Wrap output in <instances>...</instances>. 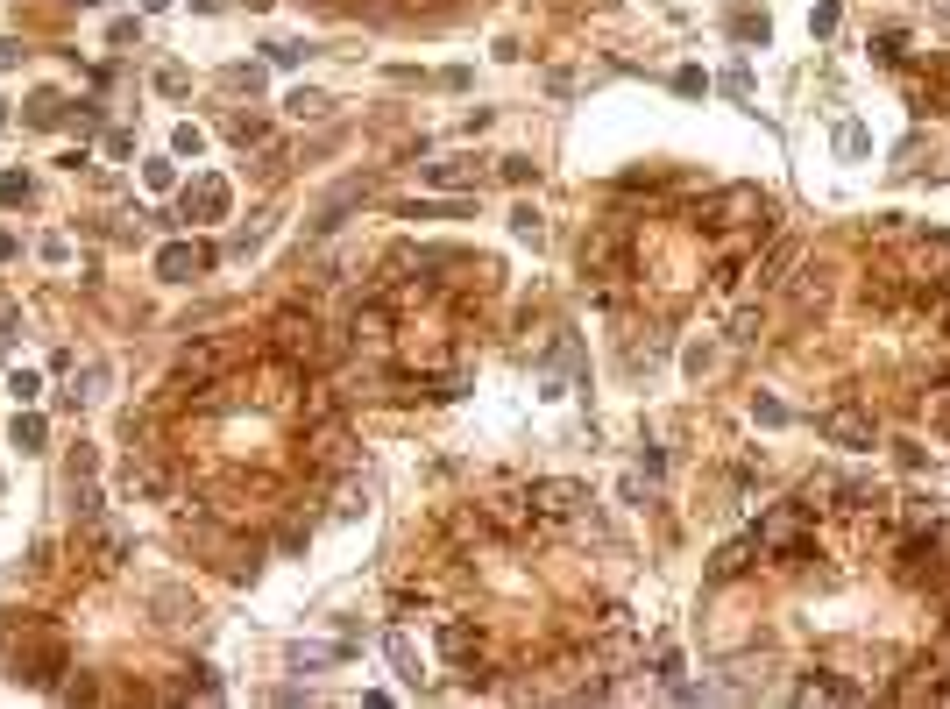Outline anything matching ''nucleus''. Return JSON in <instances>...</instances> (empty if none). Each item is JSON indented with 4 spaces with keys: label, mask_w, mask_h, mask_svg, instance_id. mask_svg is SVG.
Returning a JSON list of instances; mask_svg holds the SVG:
<instances>
[{
    "label": "nucleus",
    "mask_w": 950,
    "mask_h": 709,
    "mask_svg": "<svg viewBox=\"0 0 950 709\" xmlns=\"http://www.w3.org/2000/svg\"><path fill=\"white\" fill-rule=\"evenodd\" d=\"M270 355H277V362H291V369H320V362H327V334H320V320H312V312H277V327H270Z\"/></svg>",
    "instance_id": "1"
},
{
    "label": "nucleus",
    "mask_w": 950,
    "mask_h": 709,
    "mask_svg": "<svg viewBox=\"0 0 950 709\" xmlns=\"http://www.w3.org/2000/svg\"><path fill=\"white\" fill-rule=\"evenodd\" d=\"M894 575H901V589H943V582H950V561H943V546H936V525H915V532H908Z\"/></svg>",
    "instance_id": "2"
},
{
    "label": "nucleus",
    "mask_w": 950,
    "mask_h": 709,
    "mask_svg": "<svg viewBox=\"0 0 950 709\" xmlns=\"http://www.w3.org/2000/svg\"><path fill=\"white\" fill-rule=\"evenodd\" d=\"M8 653H15V667H22V681H36V688H50V681L64 674V646H57V632H43V624L8 632Z\"/></svg>",
    "instance_id": "3"
},
{
    "label": "nucleus",
    "mask_w": 950,
    "mask_h": 709,
    "mask_svg": "<svg viewBox=\"0 0 950 709\" xmlns=\"http://www.w3.org/2000/svg\"><path fill=\"white\" fill-rule=\"evenodd\" d=\"M78 546H86V561H93V568H121V561L135 554L128 525H121V518H107V511H86V518H78Z\"/></svg>",
    "instance_id": "4"
},
{
    "label": "nucleus",
    "mask_w": 950,
    "mask_h": 709,
    "mask_svg": "<svg viewBox=\"0 0 950 709\" xmlns=\"http://www.w3.org/2000/svg\"><path fill=\"white\" fill-rule=\"evenodd\" d=\"M525 504H532V525H575V518L589 511V490L568 483V476H553V483H532Z\"/></svg>",
    "instance_id": "5"
},
{
    "label": "nucleus",
    "mask_w": 950,
    "mask_h": 709,
    "mask_svg": "<svg viewBox=\"0 0 950 709\" xmlns=\"http://www.w3.org/2000/svg\"><path fill=\"white\" fill-rule=\"evenodd\" d=\"M702 227H773V206L752 185H724L717 199L702 206Z\"/></svg>",
    "instance_id": "6"
},
{
    "label": "nucleus",
    "mask_w": 950,
    "mask_h": 709,
    "mask_svg": "<svg viewBox=\"0 0 950 709\" xmlns=\"http://www.w3.org/2000/svg\"><path fill=\"white\" fill-rule=\"evenodd\" d=\"M242 355H249V341L213 334V341H199V348H185V355H178V376H185V383H213L220 369H234Z\"/></svg>",
    "instance_id": "7"
},
{
    "label": "nucleus",
    "mask_w": 950,
    "mask_h": 709,
    "mask_svg": "<svg viewBox=\"0 0 950 709\" xmlns=\"http://www.w3.org/2000/svg\"><path fill=\"white\" fill-rule=\"evenodd\" d=\"M206 263H213V249H199V242H164L156 249V277L164 284H192Z\"/></svg>",
    "instance_id": "8"
},
{
    "label": "nucleus",
    "mask_w": 950,
    "mask_h": 709,
    "mask_svg": "<svg viewBox=\"0 0 950 709\" xmlns=\"http://www.w3.org/2000/svg\"><path fill=\"white\" fill-rule=\"evenodd\" d=\"M227 199H234V192H227V178H213V171H206V178H192V185H185V199H178V206H185V220H227Z\"/></svg>",
    "instance_id": "9"
},
{
    "label": "nucleus",
    "mask_w": 950,
    "mask_h": 709,
    "mask_svg": "<svg viewBox=\"0 0 950 709\" xmlns=\"http://www.w3.org/2000/svg\"><path fill=\"white\" fill-rule=\"evenodd\" d=\"M816 433L837 440V447H873V419H865V412H823Z\"/></svg>",
    "instance_id": "10"
},
{
    "label": "nucleus",
    "mask_w": 950,
    "mask_h": 709,
    "mask_svg": "<svg viewBox=\"0 0 950 709\" xmlns=\"http://www.w3.org/2000/svg\"><path fill=\"white\" fill-rule=\"evenodd\" d=\"M355 454H348V433L334 419H320V433H312V468H327V476H341Z\"/></svg>",
    "instance_id": "11"
},
{
    "label": "nucleus",
    "mask_w": 950,
    "mask_h": 709,
    "mask_svg": "<svg viewBox=\"0 0 950 709\" xmlns=\"http://www.w3.org/2000/svg\"><path fill=\"white\" fill-rule=\"evenodd\" d=\"M128 497H171V468L164 461H128Z\"/></svg>",
    "instance_id": "12"
},
{
    "label": "nucleus",
    "mask_w": 950,
    "mask_h": 709,
    "mask_svg": "<svg viewBox=\"0 0 950 709\" xmlns=\"http://www.w3.org/2000/svg\"><path fill=\"white\" fill-rule=\"evenodd\" d=\"M752 554H759V539L745 532V539H731V546H724V554H717V561H709V575H717V582H738V575L752 568Z\"/></svg>",
    "instance_id": "13"
},
{
    "label": "nucleus",
    "mask_w": 950,
    "mask_h": 709,
    "mask_svg": "<svg viewBox=\"0 0 950 709\" xmlns=\"http://www.w3.org/2000/svg\"><path fill=\"white\" fill-rule=\"evenodd\" d=\"M440 653H447V660H475V624L447 617V624H440Z\"/></svg>",
    "instance_id": "14"
},
{
    "label": "nucleus",
    "mask_w": 950,
    "mask_h": 709,
    "mask_svg": "<svg viewBox=\"0 0 950 709\" xmlns=\"http://www.w3.org/2000/svg\"><path fill=\"white\" fill-rule=\"evenodd\" d=\"M383 646H390V667H398V681H405V688H419V653H412V639H405V632H390Z\"/></svg>",
    "instance_id": "15"
},
{
    "label": "nucleus",
    "mask_w": 950,
    "mask_h": 709,
    "mask_svg": "<svg viewBox=\"0 0 950 709\" xmlns=\"http://www.w3.org/2000/svg\"><path fill=\"white\" fill-rule=\"evenodd\" d=\"M100 383H107V369H100V362H86V369H78V383L64 390V405H93V398H100Z\"/></svg>",
    "instance_id": "16"
},
{
    "label": "nucleus",
    "mask_w": 950,
    "mask_h": 709,
    "mask_svg": "<svg viewBox=\"0 0 950 709\" xmlns=\"http://www.w3.org/2000/svg\"><path fill=\"white\" fill-rule=\"evenodd\" d=\"M22 121H29V128H57V121H64V100H57V93H36Z\"/></svg>",
    "instance_id": "17"
},
{
    "label": "nucleus",
    "mask_w": 950,
    "mask_h": 709,
    "mask_svg": "<svg viewBox=\"0 0 950 709\" xmlns=\"http://www.w3.org/2000/svg\"><path fill=\"white\" fill-rule=\"evenodd\" d=\"M8 440H15L22 454H36V447H43V419H36V412H15V426H8Z\"/></svg>",
    "instance_id": "18"
},
{
    "label": "nucleus",
    "mask_w": 950,
    "mask_h": 709,
    "mask_svg": "<svg viewBox=\"0 0 950 709\" xmlns=\"http://www.w3.org/2000/svg\"><path fill=\"white\" fill-rule=\"evenodd\" d=\"M780 270H795V242H780V249H773V256L752 270V277H759V284H780Z\"/></svg>",
    "instance_id": "19"
},
{
    "label": "nucleus",
    "mask_w": 950,
    "mask_h": 709,
    "mask_svg": "<svg viewBox=\"0 0 950 709\" xmlns=\"http://www.w3.org/2000/svg\"><path fill=\"white\" fill-rule=\"evenodd\" d=\"M511 234H518V242H532V249L546 242V227H539V213H532V206H518V213H511Z\"/></svg>",
    "instance_id": "20"
},
{
    "label": "nucleus",
    "mask_w": 950,
    "mask_h": 709,
    "mask_svg": "<svg viewBox=\"0 0 950 709\" xmlns=\"http://www.w3.org/2000/svg\"><path fill=\"white\" fill-rule=\"evenodd\" d=\"M284 107H291L298 121H312V114H327V100H320V93H312V86H298V93H291Z\"/></svg>",
    "instance_id": "21"
},
{
    "label": "nucleus",
    "mask_w": 950,
    "mask_h": 709,
    "mask_svg": "<svg viewBox=\"0 0 950 709\" xmlns=\"http://www.w3.org/2000/svg\"><path fill=\"white\" fill-rule=\"evenodd\" d=\"M532 178H539L532 156H504V185H532Z\"/></svg>",
    "instance_id": "22"
},
{
    "label": "nucleus",
    "mask_w": 950,
    "mask_h": 709,
    "mask_svg": "<svg viewBox=\"0 0 950 709\" xmlns=\"http://www.w3.org/2000/svg\"><path fill=\"white\" fill-rule=\"evenodd\" d=\"M185 86H192V78H185V64H164V71H156V93H171V100H178Z\"/></svg>",
    "instance_id": "23"
},
{
    "label": "nucleus",
    "mask_w": 950,
    "mask_h": 709,
    "mask_svg": "<svg viewBox=\"0 0 950 709\" xmlns=\"http://www.w3.org/2000/svg\"><path fill=\"white\" fill-rule=\"evenodd\" d=\"M426 185H447V192H454V185H468V164H433Z\"/></svg>",
    "instance_id": "24"
},
{
    "label": "nucleus",
    "mask_w": 950,
    "mask_h": 709,
    "mask_svg": "<svg viewBox=\"0 0 950 709\" xmlns=\"http://www.w3.org/2000/svg\"><path fill=\"white\" fill-rule=\"evenodd\" d=\"M15 199H29V178L22 171H0V206H15Z\"/></svg>",
    "instance_id": "25"
},
{
    "label": "nucleus",
    "mask_w": 950,
    "mask_h": 709,
    "mask_svg": "<svg viewBox=\"0 0 950 709\" xmlns=\"http://www.w3.org/2000/svg\"><path fill=\"white\" fill-rule=\"evenodd\" d=\"M731 29H738V43H766V15H738Z\"/></svg>",
    "instance_id": "26"
},
{
    "label": "nucleus",
    "mask_w": 950,
    "mask_h": 709,
    "mask_svg": "<svg viewBox=\"0 0 950 709\" xmlns=\"http://www.w3.org/2000/svg\"><path fill=\"white\" fill-rule=\"evenodd\" d=\"M171 149H178V156H199V149H206V135H199V128H192V121H185V128H178V135H171Z\"/></svg>",
    "instance_id": "27"
},
{
    "label": "nucleus",
    "mask_w": 950,
    "mask_h": 709,
    "mask_svg": "<svg viewBox=\"0 0 950 709\" xmlns=\"http://www.w3.org/2000/svg\"><path fill=\"white\" fill-rule=\"evenodd\" d=\"M8 390H15V398H22V405H29V398H36V390H43V383H36V369H15V376H8Z\"/></svg>",
    "instance_id": "28"
},
{
    "label": "nucleus",
    "mask_w": 950,
    "mask_h": 709,
    "mask_svg": "<svg viewBox=\"0 0 950 709\" xmlns=\"http://www.w3.org/2000/svg\"><path fill=\"white\" fill-rule=\"evenodd\" d=\"M759 327H766L759 312H738V327H731V341H759Z\"/></svg>",
    "instance_id": "29"
},
{
    "label": "nucleus",
    "mask_w": 950,
    "mask_h": 709,
    "mask_svg": "<svg viewBox=\"0 0 950 709\" xmlns=\"http://www.w3.org/2000/svg\"><path fill=\"white\" fill-rule=\"evenodd\" d=\"M837 149H844V156H858V149H865V128H851V121H844V128H837Z\"/></svg>",
    "instance_id": "30"
},
{
    "label": "nucleus",
    "mask_w": 950,
    "mask_h": 709,
    "mask_svg": "<svg viewBox=\"0 0 950 709\" xmlns=\"http://www.w3.org/2000/svg\"><path fill=\"white\" fill-rule=\"evenodd\" d=\"M15 341V312H0V348H8Z\"/></svg>",
    "instance_id": "31"
},
{
    "label": "nucleus",
    "mask_w": 950,
    "mask_h": 709,
    "mask_svg": "<svg viewBox=\"0 0 950 709\" xmlns=\"http://www.w3.org/2000/svg\"><path fill=\"white\" fill-rule=\"evenodd\" d=\"M8 256H15V234H8V227H0V263H8Z\"/></svg>",
    "instance_id": "32"
},
{
    "label": "nucleus",
    "mask_w": 950,
    "mask_h": 709,
    "mask_svg": "<svg viewBox=\"0 0 950 709\" xmlns=\"http://www.w3.org/2000/svg\"><path fill=\"white\" fill-rule=\"evenodd\" d=\"M86 8H100V0H86Z\"/></svg>",
    "instance_id": "33"
}]
</instances>
